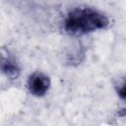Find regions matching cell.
Here are the masks:
<instances>
[{"mask_svg":"<svg viewBox=\"0 0 126 126\" xmlns=\"http://www.w3.org/2000/svg\"><path fill=\"white\" fill-rule=\"evenodd\" d=\"M108 19L102 13L91 8L71 11L64 22V29L70 34H85L108 26Z\"/></svg>","mask_w":126,"mask_h":126,"instance_id":"obj_1","label":"cell"},{"mask_svg":"<svg viewBox=\"0 0 126 126\" xmlns=\"http://www.w3.org/2000/svg\"><path fill=\"white\" fill-rule=\"evenodd\" d=\"M50 87L49 78L39 72L33 73L28 80V89L30 93L35 96L44 95Z\"/></svg>","mask_w":126,"mask_h":126,"instance_id":"obj_2","label":"cell"},{"mask_svg":"<svg viewBox=\"0 0 126 126\" xmlns=\"http://www.w3.org/2000/svg\"><path fill=\"white\" fill-rule=\"evenodd\" d=\"M0 70L9 78H17L20 74V68L16 59L7 51L0 52Z\"/></svg>","mask_w":126,"mask_h":126,"instance_id":"obj_3","label":"cell"}]
</instances>
